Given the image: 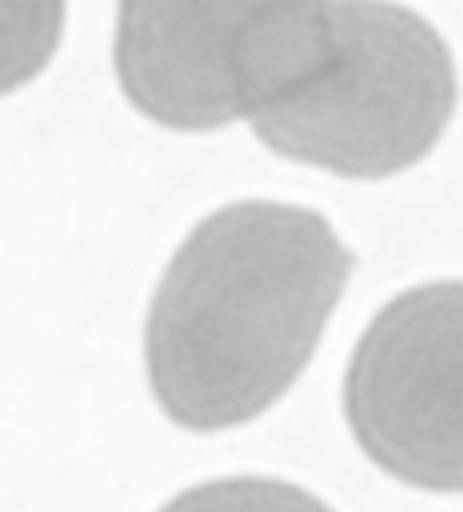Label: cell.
Here are the masks:
<instances>
[{"label": "cell", "instance_id": "cell-3", "mask_svg": "<svg viewBox=\"0 0 463 512\" xmlns=\"http://www.w3.org/2000/svg\"><path fill=\"white\" fill-rule=\"evenodd\" d=\"M329 0H122L118 78L175 131L252 118L317 57Z\"/></svg>", "mask_w": 463, "mask_h": 512}, {"label": "cell", "instance_id": "cell-6", "mask_svg": "<svg viewBox=\"0 0 463 512\" xmlns=\"http://www.w3.org/2000/svg\"><path fill=\"white\" fill-rule=\"evenodd\" d=\"M163 512H334V508L285 480L236 476V480H212L200 488H187L171 504H163Z\"/></svg>", "mask_w": 463, "mask_h": 512}, {"label": "cell", "instance_id": "cell-4", "mask_svg": "<svg viewBox=\"0 0 463 512\" xmlns=\"http://www.w3.org/2000/svg\"><path fill=\"white\" fill-rule=\"evenodd\" d=\"M346 415L362 452L427 492L459 488V285L394 297L362 334Z\"/></svg>", "mask_w": 463, "mask_h": 512}, {"label": "cell", "instance_id": "cell-5", "mask_svg": "<svg viewBox=\"0 0 463 512\" xmlns=\"http://www.w3.org/2000/svg\"><path fill=\"white\" fill-rule=\"evenodd\" d=\"M65 0H0V94L33 82L61 37Z\"/></svg>", "mask_w": 463, "mask_h": 512}, {"label": "cell", "instance_id": "cell-2", "mask_svg": "<svg viewBox=\"0 0 463 512\" xmlns=\"http://www.w3.org/2000/svg\"><path fill=\"white\" fill-rule=\"evenodd\" d=\"M451 106V57L415 13L386 0H329L309 70L248 122L285 159L382 179L435 147Z\"/></svg>", "mask_w": 463, "mask_h": 512}, {"label": "cell", "instance_id": "cell-1", "mask_svg": "<svg viewBox=\"0 0 463 512\" xmlns=\"http://www.w3.org/2000/svg\"><path fill=\"white\" fill-rule=\"evenodd\" d=\"M354 252L317 212L232 204L167 265L147 370L159 407L187 431H224L269 411L309 366Z\"/></svg>", "mask_w": 463, "mask_h": 512}]
</instances>
